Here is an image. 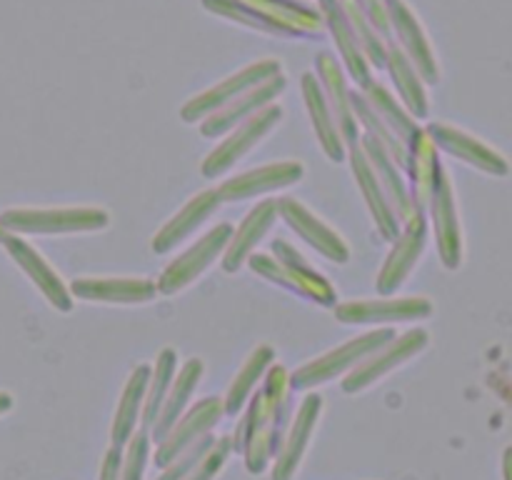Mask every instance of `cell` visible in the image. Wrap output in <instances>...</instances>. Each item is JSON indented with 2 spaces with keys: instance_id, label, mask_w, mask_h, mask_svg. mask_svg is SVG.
Returning <instances> with one entry per match:
<instances>
[{
  "instance_id": "obj_14",
  "label": "cell",
  "mask_w": 512,
  "mask_h": 480,
  "mask_svg": "<svg viewBox=\"0 0 512 480\" xmlns=\"http://www.w3.org/2000/svg\"><path fill=\"white\" fill-rule=\"evenodd\" d=\"M430 220H433L435 243L438 255L448 270H458L463 265V228H460L458 203H455V188L448 170L443 168L438 178L433 198H430Z\"/></svg>"
},
{
  "instance_id": "obj_38",
  "label": "cell",
  "mask_w": 512,
  "mask_h": 480,
  "mask_svg": "<svg viewBox=\"0 0 512 480\" xmlns=\"http://www.w3.org/2000/svg\"><path fill=\"white\" fill-rule=\"evenodd\" d=\"M125 453L120 460V480H143L145 468H148L150 460V448H153V440L150 433L145 430H135L133 438L123 445Z\"/></svg>"
},
{
  "instance_id": "obj_15",
  "label": "cell",
  "mask_w": 512,
  "mask_h": 480,
  "mask_svg": "<svg viewBox=\"0 0 512 480\" xmlns=\"http://www.w3.org/2000/svg\"><path fill=\"white\" fill-rule=\"evenodd\" d=\"M428 135L433 138L435 148L445 150L453 158L463 160V163L473 165V168L483 170V173L495 175V178H505L510 173V163L503 153H498L495 148H490L488 143H483L475 135L465 133V130L455 128V125L443 123V120H435V123L425 125Z\"/></svg>"
},
{
  "instance_id": "obj_23",
  "label": "cell",
  "mask_w": 512,
  "mask_h": 480,
  "mask_svg": "<svg viewBox=\"0 0 512 480\" xmlns=\"http://www.w3.org/2000/svg\"><path fill=\"white\" fill-rule=\"evenodd\" d=\"M278 218V200H260L255 208L248 210L238 228H233V235L228 240L220 265L225 273H238L243 265H248V258L255 253L260 240L270 233Z\"/></svg>"
},
{
  "instance_id": "obj_35",
  "label": "cell",
  "mask_w": 512,
  "mask_h": 480,
  "mask_svg": "<svg viewBox=\"0 0 512 480\" xmlns=\"http://www.w3.org/2000/svg\"><path fill=\"white\" fill-rule=\"evenodd\" d=\"M175 373H178V350L175 348H163L155 358L153 370H150L148 390H145V403H143V415H140V428L145 433H150V428L158 420L160 408H163L165 398L170 393V385H173Z\"/></svg>"
},
{
  "instance_id": "obj_3",
  "label": "cell",
  "mask_w": 512,
  "mask_h": 480,
  "mask_svg": "<svg viewBox=\"0 0 512 480\" xmlns=\"http://www.w3.org/2000/svg\"><path fill=\"white\" fill-rule=\"evenodd\" d=\"M0 223L13 235H68L98 233L110 225L105 208H10L0 213Z\"/></svg>"
},
{
  "instance_id": "obj_20",
  "label": "cell",
  "mask_w": 512,
  "mask_h": 480,
  "mask_svg": "<svg viewBox=\"0 0 512 480\" xmlns=\"http://www.w3.org/2000/svg\"><path fill=\"white\" fill-rule=\"evenodd\" d=\"M285 85H288V80H285L283 73H278L275 78L265 80V83L255 85L253 90H248L245 95H240L238 100H233V103H228L225 108L215 110L213 115H208V118L200 123V133L210 140L223 138L225 133H230V130L235 128V125L245 123V120L253 118L255 113H260L263 108L273 105L275 100L283 95Z\"/></svg>"
},
{
  "instance_id": "obj_22",
  "label": "cell",
  "mask_w": 512,
  "mask_h": 480,
  "mask_svg": "<svg viewBox=\"0 0 512 480\" xmlns=\"http://www.w3.org/2000/svg\"><path fill=\"white\" fill-rule=\"evenodd\" d=\"M358 148L363 150L365 160H368L370 168H373L375 178H378L380 185H383L385 195H388L390 205H393L395 210V218L400 220V225L408 223V220L418 213V208H415L413 195H410V185L408 180H405V170L400 168V165L393 160V155H390L378 140L370 138V135L360 133Z\"/></svg>"
},
{
  "instance_id": "obj_1",
  "label": "cell",
  "mask_w": 512,
  "mask_h": 480,
  "mask_svg": "<svg viewBox=\"0 0 512 480\" xmlns=\"http://www.w3.org/2000/svg\"><path fill=\"white\" fill-rule=\"evenodd\" d=\"M290 393L293 385L288 368L275 363L250 398L245 418L240 420L233 438V450H243L248 473H265L278 455L290 415Z\"/></svg>"
},
{
  "instance_id": "obj_31",
  "label": "cell",
  "mask_w": 512,
  "mask_h": 480,
  "mask_svg": "<svg viewBox=\"0 0 512 480\" xmlns=\"http://www.w3.org/2000/svg\"><path fill=\"white\" fill-rule=\"evenodd\" d=\"M385 68H388L390 80H393L395 90H398L400 103L408 108V113L413 115L415 120L428 118L430 98H428V88H425V80L420 78V73L415 70V65L410 63L408 55H405L395 43L388 45Z\"/></svg>"
},
{
  "instance_id": "obj_18",
  "label": "cell",
  "mask_w": 512,
  "mask_h": 480,
  "mask_svg": "<svg viewBox=\"0 0 512 480\" xmlns=\"http://www.w3.org/2000/svg\"><path fill=\"white\" fill-rule=\"evenodd\" d=\"M305 175V168L298 160H280V163L260 165V168L240 173L235 178L223 180L218 185V195L223 203H238V200L260 198L265 193H275V190L290 188V185L300 183Z\"/></svg>"
},
{
  "instance_id": "obj_16",
  "label": "cell",
  "mask_w": 512,
  "mask_h": 480,
  "mask_svg": "<svg viewBox=\"0 0 512 480\" xmlns=\"http://www.w3.org/2000/svg\"><path fill=\"white\" fill-rule=\"evenodd\" d=\"M320 413H323V398L318 393H308L300 403L298 413L290 420L288 430L283 435V443H280L278 455L273 460V470H270V478L273 480H293L298 473L300 463H303L305 453H308L310 438H313V430L318 425Z\"/></svg>"
},
{
  "instance_id": "obj_34",
  "label": "cell",
  "mask_w": 512,
  "mask_h": 480,
  "mask_svg": "<svg viewBox=\"0 0 512 480\" xmlns=\"http://www.w3.org/2000/svg\"><path fill=\"white\" fill-rule=\"evenodd\" d=\"M275 365V350L270 345H258L253 353L248 355L243 368L238 370V375L230 383L228 393H225L223 405L228 415H238L245 405L250 403L255 390L260 388V383L265 380L268 370Z\"/></svg>"
},
{
  "instance_id": "obj_40",
  "label": "cell",
  "mask_w": 512,
  "mask_h": 480,
  "mask_svg": "<svg viewBox=\"0 0 512 480\" xmlns=\"http://www.w3.org/2000/svg\"><path fill=\"white\" fill-rule=\"evenodd\" d=\"M213 445H215V435L213 433L205 435V438H200L198 443L190 445V448L185 450V453H180L178 458H175L173 463H170L168 468L163 470V473H160L158 480H183L185 475H188L190 470H193L195 465H198L200 460L205 458V453H208V450L213 448Z\"/></svg>"
},
{
  "instance_id": "obj_11",
  "label": "cell",
  "mask_w": 512,
  "mask_h": 480,
  "mask_svg": "<svg viewBox=\"0 0 512 480\" xmlns=\"http://www.w3.org/2000/svg\"><path fill=\"white\" fill-rule=\"evenodd\" d=\"M425 245H428V220L425 213H415L408 223H403L398 238L390 245V253L385 255V263L378 273V293L380 295H395L410 278V273L418 265L420 255H423Z\"/></svg>"
},
{
  "instance_id": "obj_42",
  "label": "cell",
  "mask_w": 512,
  "mask_h": 480,
  "mask_svg": "<svg viewBox=\"0 0 512 480\" xmlns=\"http://www.w3.org/2000/svg\"><path fill=\"white\" fill-rule=\"evenodd\" d=\"M120 460H123L120 448L118 445H110L108 453L103 455V463H100V478L98 480H120Z\"/></svg>"
},
{
  "instance_id": "obj_10",
  "label": "cell",
  "mask_w": 512,
  "mask_h": 480,
  "mask_svg": "<svg viewBox=\"0 0 512 480\" xmlns=\"http://www.w3.org/2000/svg\"><path fill=\"white\" fill-rule=\"evenodd\" d=\"M223 415V398H203L195 405H190L183 413V418H180L178 423L168 430V435L155 445L153 463L158 465L160 470L168 468V465L173 463L180 453H185L190 445L213 433V428L223 420Z\"/></svg>"
},
{
  "instance_id": "obj_30",
  "label": "cell",
  "mask_w": 512,
  "mask_h": 480,
  "mask_svg": "<svg viewBox=\"0 0 512 480\" xmlns=\"http://www.w3.org/2000/svg\"><path fill=\"white\" fill-rule=\"evenodd\" d=\"M150 370H153V365L140 363L130 370L128 380H125L123 395H120V403L113 415V425H110V440H113V445H118V448H123V445L133 438L135 430L140 428V415H143Z\"/></svg>"
},
{
  "instance_id": "obj_39",
  "label": "cell",
  "mask_w": 512,
  "mask_h": 480,
  "mask_svg": "<svg viewBox=\"0 0 512 480\" xmlns=\"http://www.w3.org/2000/svg\"><path fill=\"white\" fill-rule=\"evenodd\" d=\"M230 453H233V438H215L213 448L205 453V458L183 480H215L220 470L225 468V463H228Z\"/></svg>"
},
{
  "instance_id": "obj_2",
  "label": "cell",
  "mask_w": 512,
  "mask_h": 480,
  "mask_svg": "<svg viewBox=\"0 0 512 480\" xmlns=\"http://www.w3.org/2000/svg\"><path fill=\"white\" fill-rule=\"evenodd\" d=\"M248 265L260 278L270 280L275 285H283V288L293 290V293L305 295L313 303L325 305V308H335L338 305V290H335V285L323 273H318L300 255V250H295L288 240H275L273 248H270V255L253 253L248 258Z\"/></svg>"
},
{
  "instance_id": "obj_44",
  "label": "cell",
  "mask_w": 512,
  "mask_h": 480,
  "mask_svg": "<svg viewBox=\"0 0 512 480\" xmlns=\"http://www.w3.org/2000/svg\"><path fill=\"white\" fill-rule=\"evenodd\" d=\"M10 408H13V395L3 393V390H0V415L8 413Z\"/></svg>"
},
{
  "instance_id": "obj_43",
  "label": "cell",
  "mask_w": 512,
  "mask_h": 480,
  "mask_svg": "<svg viewBox=\"0 0 512 480\" xmlns=\"http://www.w3.org/2000/svg\"><path fill=\"white\" fill-rule=\"evenodd\" d=\"M503 480H512V445L503 453Z\"/></svg>"
},
{
  "instance_id": "obj_27",
  "label": "cell",
  "mask_w": 512,
  "mask_h": 480,
  "mask_svg": "<svg viewBox=\"0 0 512 480\" xmlns=\"http://www.w3.org/2000/svg\"><path fill=\"white\" fill-rule=\"evenodd\" d=\"M348 160H350V170H353V178H355V183H358L360 193H363V200H365V205H368L370 218H373L375 228H378V233L383 235L385 240H390V243H393V240L398 238V233L403 225H400V220L395 218L393 205H390L383 185H380V180L375 178L373 168H370V163L365 160L363 150L358 148V143L348 145Z\"/></svg>"
},
{
  "instance_id": "obj_24",
  "label": "cell",
  "mask_w": 512,
  "mask_h": 480,
  "mask_svg": "<svg viewBox=\"0 0 512 480\" xmlns=\"http://www.w3.org/2000/svg\"><path fill=\"white\" fill-rule=\"evenodd\" d=\"M405 170H408V185L415 208L425 213L435 188H438L440 173H443L438 148H435L433 138H430L425 128H418V133L408 140V163H405Z\"/></svg>"
},
{
  "instance_id": "obj_33",
  "label": "cell",
  "mask_w": 512,
  "mask_h": 480,
  "mask_svg": "<svg viewBox=\"0 0 512 480\" xmlns=\"http://www.w3.org/2000/svg\"><path fill=\"white\" fill-rule=\"evenodd\" d=\"M360 95L368 100V105L375 110V115L388 125L390 133H393L400 143L408 145V140L418 133V120L408 113V108L400 103V98H395L393 90H390L388 85L370 78L368 83L360 85Z\"/></svg>"
},
{
  "instance_id": "obj_41",
  "label": "cell",
  "mask_w": 512,
  "mask_h": 480,
  "mask_svg": "<svg viewBox=\"0 0 512 480\" xmlns=\"http://www.w3.org/2000/svg\"><path fill=\"white\" fill-rule=\"evenodd\" d=\"M360 5L365 15L370 18V23L378 28V33L383 35L385 40L390 43L393 38V28H390V15H388V0H355Z\"/></svg>"
},
{
  "instance_id": "obj_45",
  "label": "cell",
  "mask_w": 512,
  "mask_h": 480,
  "mask_svg": "<svg viewBox=\"0 0 512 480\" xmlns=\"http://www.w3.org/2000/svg\"><path fill=\"white\" fill-rule=\"evenodd\" d=\"M5 235H8V230H5L3 223H0V243H3V240H5Z\"/></svg>"
},
{
  "instance_id": "obj_9",
  "label": "cell",
  "mask_w": 512,
  "mask_h": 480,
  "mask_svg": "<svg viewBox=\"0 0 512 480\" xmlns=\"http://www.w3.org/2000/svg\"><path fill=\"white\" fill-rule=\"evenodd\" d=\"M433 315V303L423 295H405V298H360L345 300L335 305V318L343 325H380L390 328L398 323H413Z\"/></svg>"
},
{
  "instance_id": "obj_17",
  "label": "cell",
  "mask_w": 512,
  "mask_h": 480,
  "mask_svg": "<svg viewBox=\"0 0 512 480\" xmlns=\"http://www.w3.org/2000/svg\"><path fill=\"white\" fill-rule=\"evenodd\" d=\"M3 245L5 250H8L10 258L15 260V265L33 280L35 288L45 295V300H48L55 310H60V313H70V310H73L75 300L73 295H70L68 283L60 278L58 270H55L53 265L28 243V240H23L20 235L8 233L5 235Z\"/></svg>"
},
{
  "instance_id": "obj_7",
  "label": "cell",
  "mask_w": 512,
  "mask_h": 480,
  "mask_svg": "<svg viewBox=\"0 0 512 480\" xmlns=\"http://www.w3.org/2000/svg\"><path fill=\"white\" fill-rule=\"evenodd\" d=\"M430 343V333L425 328H410L408 333L395 335L390 343H385L383 348H378L375 353H370L358 368L350 370L343 378V390L348 395L363 393V390L373 388L375 383L385 378V375L393 373L395 368L405 365L408 360H413L415 355L423 353Z\"/></svg>"
},
{
  "instance_id": "obj_21",
  "label": "cell",
  "mask_w": 512,
  "mask_h": 480,
  "mask_svg": "<svg viewBox=\"0 0 512 480\" xmlns=\"http://www.w3.org/2000/svg\"><path fill=\"white\" fill-rule=\"evenodd\" d=\"M315 68H318L315 75H318L320 88H323L325 98H328V105L333 110V118L338 123L345 145L358 143L360 128L353 113V90L348 85V73L343 70L340 60L333 53H325V50L315 60Z\"/></svg>"
},
{
  "instance_id": "obj_19",
  "label": "cell",
  "mask_w": 512,
  "mask_h": 480,
  "mask_svg": "<svg viewBox=\"0 0 512 480\" xmlns=\"http://www.w3.org/2000/svg\"><path fill=\"white\" fill-rule=\"evenodd\" d=\"M73 300L105 305H143L155 300L158 285L150 278H110V275H83L68 285Z\"/></svg>"
},
{
  "instance_id": "obj_12",
  "label": "cell",
  "mask_w": 512,
  "mask_h": 480,
  "mask_svg": "<svg viewBox=\"0 0 512 480\" xmlns=\"http://www.w3.org/2000/svg\"><path fill=\"white\" fill-rule=\"evenodd\" d=\"M388 15L390 28H393L395 38H398L395 45L408 55V60L415 65L420 78L425 83H440L438 55H435L433 43H430L428 33H425L415 10L405 0H388Z\"/></svg>"
},
{
  "instance_id": "obj_8",
  "label": "cell",
  "mask_w": 512,
  "mask_h": 480,
  "mask_svg": "<svg viewBox=\"0 0 512 480\" xmlns=\"http://www.w3.org/2000/svg\"><path fill=\"white\" fill-rule=\"evenodd\" d=\"M230 235H233V225L218 223L215 228H210L203 238L195 240L185 253H180L173 263L165 265L160 278L155 280L158 293L175 295L180 293V290L188 288V285H193L215 260L223 258Z\"/></svg>"
},
{
  "instance_id": "obj_37",
  "label": "cell",
  "mask_w": 512,
  "mask_h": 480,
  "mask_svg": "<svg viewBox=\"0 0 512 480\" xmlns=\"http://www.w3.org/2000/svg\"><path fill=\"white\" fill-rule=\"evenodd\" d=\"M205 10H210L213 15H220L225 20H233V23L245 25L250 30H260V33L268 35H283L278 25L270 18H265L258 8L248 3V0H200ZM285 38V35H283Z\"/></svg>"
},
{
  "instance_id": "obj_25",
  "label": "cell",
  "mask_w": 512,
  "mask_h": 480,
  "mask_svg": "<svg viewBox=\"0 0 512 480\" xmlns=\"http://www.w3.org/2000/svg\"><path fill=\"white\" fill-rule=\"evenodd\" d=\"M220 205H223V200H220L218 190L215 188L193 195V198H190L188 203H185L183 208H180L178 213H175L173 218H170L168 223L153 235V240H150L153 253L165 255L170 253V250H175V245L185 243V240H188L190 235H193L195 230L210 218V215L218 213Z\"/></svg>"
},
{
  "instance_id": "obj_29",
  "label": "cell",
  "mask_w": 512,
  "mask_h": 480,
  "mask_svg": "<svg viewBox=\"0 0 512 480\" xmlns=\"http://www.w3.org/2000/svg\"><path fill=\"white\" fill-rule=\"evenodd\" d=\"M203 370L205 365L200 358H190L180 365L178 373H175L173 385H170L168 398H165L163 408H160L158 420H155V425L150 428V440H153V443H160V440L168 435V430L183 418L185 410L190 408V400H193L195 390H198L200 380H203Z\"/></svg>"
},
{
  "instance_id": "obj_26",
  "label": "cell",
  "mask_w": 512,
  "mask_h": 480,
  "mask_svg": "<svg viewBox=\"0 0 512 480\" xmlns=\"http://www.w3.org/2000/svg\"><path fill=\"white\" fill-rule=\"evenodd\" d=\"M318 10L323 15L325 28L330 30L335 40V48H338L340 65L348 73V78H353L358 85H365L373 78V68H370L368 58L360 50L358 38H355L353 28H350V20L345 15L343 3L340 0H318Z\"/></svg>"
},
{
  "instance_id": "obj_6",
  "label": "cell",
  "mask_w": 512,
  "mask_h": 480,
  "mask_svg": "<svg viewBox=\"0 0 512 480\" xmlns=\"http://www.w3.org/2000/svg\"><path fill=\"white\" fill-rule=\"evenodd\" d=\"M278 73H280V63L275 58L255 60V63L240 68L238 73L228 75V78H223L220 83L210 85V88L203 90V93L193 95V98L180 108V118H183L185 123H203V120L208 118V115H213L215 110L225 108L228 103L238 100L240 95L253 90L255 85L275 78Z\"/></svg>"
},
{
  "instance_id": "obj_4",
  "label": "cell",
  "mask_w": 512,
  "mask_h": 480,
  "mask_svg": "<svg viewBox=\"0 0 512 480\" xmlns=\"http://www.w3.org/2000/svg\"><path fill=\"white\" fill-rule=\"evenodd\" d=\"M393 338H395L393 328H375L370 330V333L358 335V338L328 350L325 355L310 360V363H305L303 368L290 373V385H293V390H310V388H318V385L330 383V380L335 378H343V375H348L350 370L358 368L370 353L383 348V345L390 343Z\"/></svg>"
},
{
  "instance_id": "obj_28",
  "label": "cell",
  "mask_w": 512,
  "mask_h": 480,
  "mask_svg": "<svg viewBox=\"0 0 512 480\" xmlns=\"http://www.w3.org/2000/svg\"><path fill=\"white\" fill-rule=\"evenodd\" d=\"M300 88H303L305 108H308L310 123H313L315 135H318L320 148L325 150L330 160L340 163V160L348 158V145H345L343 135H340L338 123L333 118V110H330L328 98H325L323 88H320V80L315 73H303L300 78Z\"/></svg>"
},
{
  "instance_id": "obj_32",
  "label": "cell",
  "mask_w": 512,
  "mask_h": 480,
  "mask_svg": "<svg viewBox=\"0 0 512 480\" xmlns=\"http://www.w3.org/2000/svg\"><path fill=\"white\" fill-rule=\"evenodd\" d=\"M248 3L258 8L265 18L273 20L285 38L318 35L325 28L320 10L303 0H248Z\"/></svg>"
},
{
  "instance_id": "obj_5",
  "label": "cell",
  "mask_w": 512,
  "mask_h": 480,
  "mask_svg": "<svg viewBox=\"0 0 512 480\" xmlns=\"http://www.w3.org/2000/svg\"><path fill=\"white\" fill-rule=\"evenodd\" d=\"M280 120H283V108H280L278 103H273L268 105V108L260 110V113H255L253 118L245 120V123L235 125V128L230 130V133H225L223 140L205 155L203 165H200V173L210 180L223 178V175L228 173V170H233L235 165H238L240 160H243L245 155H248L250 150H253L255 145L280 123Z\"/></svg>"
},
{
  "instance_id": "obj_13",
  "label": "cell",
  "mask_w": 512,
  "mask_h": 480,
  "mask_svg": "<svg viewBox=\"0 0 512 480\" xmlns=\"http://www.w3.org/2000/svg\"><path fill=\"white\" fill-rule=\"evenodd\" d=\"M278 218L298 235L300 240L310 245V248L318 250L323 258L333 260V263L343 265L350 260V245L345 243L343 235L335 228H330L328 223L318 218L310 208H305L300 200L295 198H280L278 200Z\"/></svg>"
},
{
  "instance_id": "obj_36",
  "label": "cell",
  "mask_w": 512,
  "mask_h": 480,
  "mask_svg": "<svg viewBox=\"0 0 512 480\" xmlns=\"http://www.w3.org/2000/svg\"><path fill=\"white\" fill-rule=\"evenodd\" d=\"M343 3L345 15L350 20V28H353L355 38H358L360 50L365 53L368 58L370 68H385V58H388V40L378 33L373 23H370L368 15L360 10V5L355 0H340Z\"/></svg>"
}]
</instances>
